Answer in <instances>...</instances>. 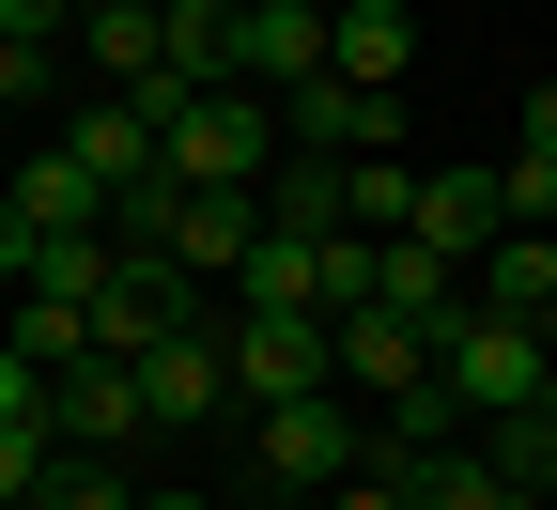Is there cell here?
<instances>
[{
	"label": "cell",
	"mask_w": 557,
	"mask_h": 510,
	"mask_svg": "<svg viewBox=\"0 0 557 510\" xmlns=\"http://www.w3.org/2000/svg\"><path fill=\"white\" fill-rule=\"evenodd\" d=\"M156 171H171V186H263V171H278V109L233 94V78L171 94V109H156Z\"/></svg>",
	"instance_id": "1"
},
{
	"label": "cell",
	"mask_w": 557,
	"mask_h": 510,
	"mask_svg": "<svg viewBox=\"0 0 557 510\" xmlns=\"http://www.w3.org/2000/svg\"><path fill=\"white\" fill-rule=\"evenodd\" d=\"M542 372H557L542 325H496V310H449V325H434V387L465 402V433L511 418V402H542Z\"/></svg>",
	"instance_id": "2"
},
{
	"label": "cell",
	"mask_w": 557,
	"mask_h": 510,
	"mask_svg": "<svg viewBox=\"0 0 557 510\" xmlns=\"http://www.w3.org/2000/svg\"><path fill=\"white\" fill-rule=\"evenodd\" d=\"M357 464H372V402H341V387L263 402V495H341Z\"/></svg>",
	"instance_id": "3"
},
{
	"label": "cell",
	"mask_w": 557,
	"mask_h": 510,
	"mask_svg": "<svg viewBox=\"0 0 557 510\" xmlns=\"http://www.w3.org/2000/svg\"><path fill=\"white\" fill-rule=\"evenodd\" d=\"M218 356H233V402H310V387H341L325 310H218Z\"/></svg>",
	"instance_id": "4"
},
{
	"label": "cell",
	"mask_w": 557,
	"mask_h": 510,
	"mask_svg": "<svg viewBox=\"0 0 557 510\" xmlns=\"http://www.w3.org/2000/svg\"><path fill=\"white\" fill-rule=\"evenodd\" d=\"M218 78L263 94V109H278V94H310V78H325V16H310V0H248L233 47H218Z\"/></svg>",
	"instance_id": "5"
},
{
	"label": "cell",
	"mask_w": 557,
	"mask_h": 510,
	"mask_svg": "<svg viewBox=\"0 0 557 510\" xmlns=\"http://www.w3.org/2000/svg\"><path fill=\"white\" fill-rule=\"evenodd\" d=\"M403 139V94H357V78H310V94H278V156H387Z\"/></svg>",
	"instance_id": "6"
},
{
	"label": "cell",
	"mask_w": 557,
	"mask_h": 510,
	"mask_svg": "<svg viewBox=\"0 0 557 510\" xmlns=\"http://www.w3.org/2000/svg\"><path fill=\"white\" fill-rule=\"evenodd\" d=\"M325 340H341V402H403V387H434V325H403V310H325Z\"/></svg>",
	"instance_id": "7"
},
{
	"label": "cell",
	"mask_w": 557,
	"mask_h": 510,
	"mask_svg": "<svg viewBox=\"0 0 557 510\" xmlns=\"http://www.w3.org/2000/svg\"><path fill=\"white\" fill-rule=\"evenodd\" d=\"M0 201H16V233L62 248V233H109V186L62 156V139H16V171H0Z\"/></svg>",
	"instance_id": "8"
},
{
	"label": "cell",
	"mask_w": 557,
	"mask_h": 510,
	"mask_svg": "<svg viewBox=\"0 0 557 510\" xmlns=\"http://www.w3.org/2000/svg\"><path fill=\"white\" fill-rule=\"evenodd\" d=\"M186 325H218L186 263H124L109 295H94V340H109V356H156V340H186Z\"/></svg>",
	"instance_id": "9"
},
{
	"label": "cell",
	"mask_w": 557,
	"mask_h": 510,
	"mask_svg": "<svg viewBox=\"0 0 557 510\" xmlns=\"http://www.w3.org/2000/svg\"><path fill=\"white\" fill-rule=\"evenodd\" d=\"M263 248V186H171V233H156V263H186V278H233Z\"/></svg>",
	"instance_id": "10"
},
{
	"label": "cell",
	"mask_w": 557,
	"mask_h": 510,
	"mask_svg": "<svg viewBox=\"0 0 557 510\" xmlns=\"http://www.w3.org/2000/svg\"><path fill=\"white\" fill-rule=\"evenodd\" d=\"M124 372H139V433H186V418H218V402H233L218 325H186V340H156V356H124Z\"/></svg>",
	"instance_id": "11"
},
{
	"label": "cell",
	"mask_w": 557,
	"mask_h": 510,
	"mask_svg": "<svg viewBox=\"0 0 557 510\" xmlns=\"http://www.w3.org/2000/svg\"><path fill=\"white\" fill-rule=\"evenodd\" d=\"M47 139H62V156H78L109 201H124V186H171V171H156V109H139V94H94V109H62Z\"/></svg>",
	"instance_id": "12"
},
{
	"label": "cell",
	"mask_w": 557,
	"mask_h": 510,
	"mask_svg": "<svg viewBox=\"0 0 557 510\" xmlns=\"http://www.w3.org/2000/svg\"><path fill=\"white\" fill-rule=\"evenodd\" d=\"M418 248H449V263H480L511 233V201H496V171H418V216H403Z\"/></svg>",
	"instance_id": "13"
},
{
	"label": "cell",
	"mask_w": 557,
	"mask_h": 510,
	"mask_svg": "<svg viewBox=\"0 0 557 510\" xmlns=\"http://www.w3.org/2000/svg\"><path fill=\"white\" fill-rule=\"evenodd\" d=\"M403 62H418V16H403V0H341V16H325V78L403 94Z\"/></svg>",
	"instance_id": "14"
},
{
	"label": "cell",
	"mask_w": 557,
	"mask_h": 510,
	"mask_svg": "<svg viewBox=\"0 0 557 510\" xmlns=\"http://www.w3.org/2000/svg\"><path fill=\"white\" fill-rule=\"evenodd\" d=\"M47 433H62V449H124V433H139V372H124V356H78V372L47 387Z\"/></svg>",
	"instance_id": "15"
},
{
	"label": "cell",
	"mask_w": 557,
	"mask_h": 510,
	"mask_svg": "<svg viewBox=\"0 0 557 510\" xmlns=\"http://www.w3.org/2000/svg\"><path fill=\"white\" fill-rule=\"evenodd\" d=\"M465 310H496V325H542L557 310V233H496L465 263Z\"/></svg>",
	"instance_id": "16"
},
{
	"label": "cell",
	"mask_w": 557,
	"mask_h": 510,
	"mask_svg": "<svg viewBox=\"0 0 557 510\" xmlns=\"http://www.w3.org/2000/svg\"><path fill=\"white\" fill-rule=\"evenodd\" d=\"M372 310L449 325V310H465V263H449V248H418V233H372Z\"/></svg>",
	"instance_id": "17"
},
{
	"label": "cell",
	"mask_w": 557,
	"mask_h": 510,
	"mask_svg": "<svg viewBox=\"0 0 557 510\" xmlns=\"http://www.w3.org/2000/svg\"><path fill=\"white\" fill-rule=\"evenodd\" d=\"M403 510H527V495L480 464V433H465V449H418V464H403Z\"/></svg>",
	"instance_id": "18"
},
{
	"label": "cell",
	"mask_w": 557,
	"mask_h": 510,
	"mask_svg": "<svg viewBox=\"0 0 557 510\" xmlns=\"http://www.w3.org/2000/svg\"><path fill=\"white\" fill-rule=\"evenodd\" d=\"M0 340H16V356H32V372H47V387H62V372H78V356H109L78 295H16V325H0Z\"/></svg>",
	"instance_id": "19"
},
{
	"label": "cell",
	"mask_w": 557,
	"mask_h": 510,
	"mask_svg": "<svg viewBox=\"0 0 557 510\" xmlns=\"http://www.w3.org/2000/svg\"><path fill=\"white\" fill-rule=\"evenodd\" d=\"M341 216H357V233H403L418 216V156H357L341 171Z\"/></svg>",
	"instance_id": "20"
},
{
	"label": "cell",
	"mask_w": 557,
	"mask_h": 510,
	"mask_svg": "<svg viewBox=\"0 0 557 510\" xmlns=\"http://www.w3.org/2000/svg\"><path fill=\"white\" fill-rule=\"evenodd\" d=\"M32 510H139V480H124V449H62Z\"/></svg>",
	"instance_id": "21"
},
{
	"label": "cell",
	"mask_w": 557,
	"mask_h": 510,
	"mask_svg": "<svg viewBox=\"0 0 557 510\" xmlns=\"http://www.w3.org/2000/svg\"><path fill=\"white\" fill-rule=\"evenodd\" d=\"M496 201H511V233H557V156H511Z\"/></svg>",
	"instance_id": "22"
},
{
	"label": "cell",
	"mask_w": 557,
	"mask_h": 510,
	"mask_svg": "<svg viewBox=\"0 0 557 510\" xmlns=\"http://www.w3.org/2000/svg\"><path fill=\"white\" fill-rule=\"evenodd\" d=\"M310 510H403V464H357L341 495H310Z\"/></svg>",
	"instance_id": "23"
},
{
	"label": "cell",
	"mask_w": 557,
	"mask_h": 510,
	"mask_svg": "<svg viewBox=\"0 0 557 510\" xmlns=\"http://www.w3.org/2000/svg\"><path fill=\"white\" fill-rule=\"evenodd\" d=\"M0 418H47V372H32L16 340H0Z\"/></svg>",
	"instance_id": "24"
},
{
	"label": "cell",
	"mask_w": 557,
	"mask_h": 510,
	"mask_svg": "<svg viewBox=\"0 0 557 510\" xmlns=\"http://www.w3.org/2000/svg\"><path fill=\"white\" fill-rule=\"evenodd\" d=\"M16 278H32V233H16V201H0V295H16Z\"/></svg>",
	"instance_id": "25"
},
{
	"label": "cell",
	"mask_w": 557,
	"mask_h": 510,
	"mask_svg": "<svg viewBox=\"0 0 557 510\" xmlns=\"http://www.w3.org/2000/svg\"><path fill=\"white\" fill-rule=\"evenodd\" d=\"M527 156H557V78H542V94H527Z\"/></svg>",
	"instance_id": "26"
},
{
	"label": "cell",
	"mask_w": 557,
	"mask_h": 510,
	"mask_svg": "<svg viewBox=\"0 0 557 510\" xmlns=\"http://www.w3.org/2000/svg\"><path fill=\"white\" fill-rule=\"evenodd\" d=\"M139 510H218V495H139Z\"/></svg>",
	"instance_id": "27"
},
{
	"label": "cell",
	"mask_w": 557,
	"mask_h": 510,
	"mask_svg": "<svg viewBox=\"0 0 557 510\" xmlns=\"http://www.w3.org/2000/svg\"><path fill=\"white\" fill-rule=\"evenodd\" d=\"M32 139H47V124H32ZM0 156H16V109H0Z\"/></svg>",
	"instance_id": "28"
},
{
	"label": "cell",
	"mask_w": 557,
	"mask_h": 510,
	"mask_svg": "<svg viewBox=\"0 0 557 510\" xmlns=\"http://www.w3.org/2000/svg\"><path fill=\"white\" fill-rule=\"evenodd\" d=\"M263 510H310V495H263Z\"/></svg>",
	"instance_id": "29"
},
{
	"label": "cell",
	"mask_w": 557,
	"mask_h": 510,
	"mask_svg": "<svg viewBox=\"0 0 557 510\" xmlns=\"http://www.w3.org/2000/svg\"><path fill=\"white\" fill-rule=\"evenodd\" d=\"M542 356H557V310H542Z\"/></svg>",
	"instance_id": "30"
},
{
	"label": "cell",
	"mask_w": 557,
	"mask_h": 510,
	"mask_svg": "<svg viewBox=\"0 0 557 510\" xmlns=\"http://www.w3.org/2000/svg\"><path fill=\"white\" fill-rule=\"evenodd\" d=\"M218 16H248V0H218Z\"/></svg>",
	"instance_id": "31"
},
{
	"label": "cell",
	"mask_w": 557,
	"mask_h": 510,
	"mask_svg": "<svg viewBox=\"0 0 557 510\" xmlns=\"http://www.w3.org/2000/svg\"><path fill=\"white\" fill-rule=\"evenodd\" d=\"M310 16H341V0H310Z\"/></svg>",
	"instance_id": "32"
},
{
	"label": "cell",
	"mask_w": 557,
	"mask_h": 510,
	"mask_svg": "<svg viewBox=\"0 0 557 510\" xmlns=\"http://www.w3.org/2000/svg\"><path fill=\"white\" fill-rule=\"evenodd\" d=\"M78 16H109V0H78Z\"/></svg>",
	"instance_id": "33"
}]
</instances>
